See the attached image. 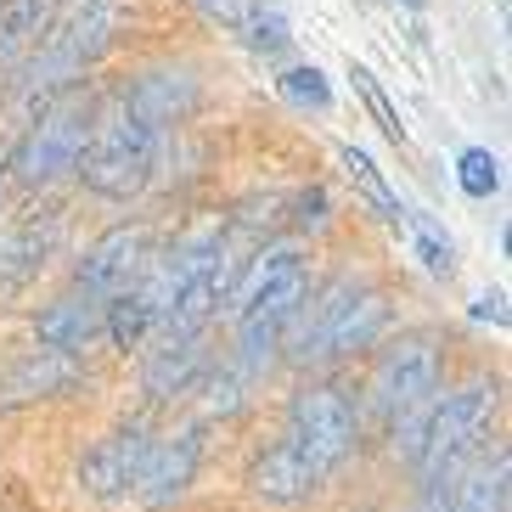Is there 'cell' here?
Segmentation results:
<instances>
[{"instance_id": "10", "label": "cell", "mask_w": 512, "mask_h": 512, "mask_svg": "<svg viewBox=\"0 0 512 512\" xmlns=\"http://www.w3.org/2000/svg\"><path fill=\"white\" fill-rule=\"evenodd\" d=\"M197 462H203V439H197V428H186L181 439H164V445H152L147 456V473H141V496L152 501V507H169V501L186 496V484L197 479Z\"/></svg>"}, {"instance_id": "11", "label": "cell", "mask_w": 512, "mask_h": 512, "mask_svg": "<svg viewBox=\"0 0 512 512\" xmlns=\"http://www.w3.org/2000/svg\"><path fill=\"white\" fill-rule=\"evenodd\" d=\"M321 484H327V473H321V467L310 462L293 439L271 445V451L254 462V490L265 501H304V496H316Z\"/></svg>"}, {"instance_id": "7", "label": "cell", "mask_w": 512, "mask_h": 512, "mask_svg": "<svg viewBox=\"0 0 512 512\" xmlns=\"http://www.w3.org/2000/svg\"><path fill=\"white\" fill-rule=\"evenodd\" d=\"M434 389H439V349H434V338H428V332H406L400 344L383 349L377 377H372L377 411L406 417V411H417Z\"/></svg>"}, {"instance_id": "27", "label": "cell", "mask_w": 512, "mask_h": 512, "mask_svg": "<svg viewBox=\"0 0 512 512\" xmlns=\"http://www.w3.org/2000/svg\"><path fill=\"white\" fill-rule=\"evenodd\" d=\"M417 512H456V479H428Z\"/></svg>"}, {"instance_id": "16", "label": "cell", "mask_w": 512, "mask_h": 512, "mask_svg": "<svg viewBox=\"0 0 512 512\" xmlns=\"http://www.w3.org/2000/svg\"><path fill=\"white\" fill-rule=\"evenodd\" d=\"M203 372H209V355H203V344L152 349V361H147V394H152V400H175V394H186Z\"/></svg>"}, {"instance_id": "17", "label": "cell", "mask_w": 512, "mask_h": 512, "mask_svg": "<svg viewBox=\"0 0 512 512\" xmlns=\"http://www.w3.org/2000/svg\"><path fill=\"white\" fill-rule=\"evenodd\" d=\"M338 164H344V169H349V181H355V186L366 192V203H372V209H383V220H406V209H400V197L389 192V181L377 175V164L366 158L361 147H338Z\"/></svg>"}, {"instance_id": "24", "label": "cell", "mask_w": 512, "mask_h": 512, "mask_svg": "<svg viewBox=\"0 0 512 512\" xmlns=\"http://www.w3.org/2000/svg\"><path fill=\"white\" fill-rule=\"evenodd\" d=\"M242 29H248V46L254 51H282L287 40H293V23H287L282 6H248Z\"/></svg>"}, {"instance_id": "18", "label": "cell", "mask_w": 512, "mask_h": 512, "mask_svg": "<svg viewBox=\"0 0 512 512\" xmlns=\"http://www.w3.org/2000/svg\"><path fill=\"white\" fill-rule=\"evenodd\" d=\"M102 310H107V321H102V327H107V338H113L119 349H141V338L152 332L147 304H141L136 293H119V299H107Z\"/></svg>"}, {"instance_id": "15", "label": "cell", "mask_w": 512, "mask_h": 512, "mask_svg": "<svg viewBox=\"0 0 512 512\" xmlns=\"http://www.w3.org/2000/svg\"><path fill=\"white\" fill-rule=\"evenodd\" d=\"M79 377V355H57V349H34L12 366L6 377V400H40V394H57Z\"/></svg>"}, {"instance_id": "9", "label": "cell", "mask_w": 512, "mask_h": 512, "mask_svg": "<svg viewBox=\"0 0 512 512\" xmlns=\"http://www.w3.org/2000/svg\"><path fill=\"white\" fill-rule=\"evenodd\" d=\"M158 439H147L141 428H124V434H107L85 462H79V484L91 490L96 501H113L124 490H136L141 473H147V456Z\"/></svg>"}, {"instance_id": "3", "label": "cell", "mask_w": 512, "mask_h": 512, "mask_svg": "<svg viewBox=\"0 0 512 512\" xmlns=\"http://www.w3.org/2000/svg\"><path fill=\"white\" fill-rule=\"evenodd\" d=\"M85 141H91V102H85V96H62V102H51L46 113L29 124V136L12 147L6 169H12L23 186H51V181H62V175L79 169Z\"/></svg>"}, {"instance_id": "30", "label": "cell", "mask_w": 512, "mask_h": 512, "mask_svg": "<svg viewBox=\"0 0 512 512\" xmlns=\"http://www.w3.org/2000/svg\"><path fill=\"white\" fill-rule=\"evenodd\" d=\"M0 181H6V152H0Z\"/></svg>"}, {"instance_id": "4", "label": "cell", "mask_w": 512, "mask_h": 512, "mask_svg": "<svg viewBox=\"0 0 512 512\" xmlns=\"http://www.w3.org/2000/svg\"><path fill=\"white\" fill-rule=\"evenodd\" d=\"M496 406V383H467V389L445 394L428 417L417 422V467L422 479H456V462L473 445L479 422Z\"/></svg>"}, {"instance_id": "22", "label": "cell", "mask_w": 512, "mask_h": 512, "mask_svg": "<svg viewBox=\"0 0 512 512\" xmlns=\"http://www.w3.org/2000/svg\"><path fill=\"white\" fill-rule=\"evenodd\" d=\"M456 186H462L467 197L501 192V158L490 147H467L462 158H456Z\"/></svg>"}, {"instance_id": "1", "label": "cell", "mask_w": 512, "mask_h": 512, "mask_svg": "<svg viewBox=\"0 0 512 512\" xmlns=\"http://www.w3.org/2000/svg\"><path fill=\"white\" fill-rule=\"evenodd\" d=\"M152 164H158V130L141 124L124 102H113L102 119H91V141H85L79 175H85V186L96 197L130 203L152 181Z\"/></svg>"}, {"instance_id": "12", "label": "cell", "mask_w": 512, "mask_h": 512, "mask_svg": "<svg viewBox=\"0 0 512 512\" xmlns=\"http://www.w3.org/2000/svg\"><path fill=\"white\" fill-rule=\"evenodd\" d=\"M40 349H57V355H79V349L91 344L96 332H102V304L91 299V293H68V299H57L40 316Z\"/></svg>"}, {"instance_id": "14", "label": "cell", "mask_w": 512, "mask_h": 512, "mask_svg": "<svg viewBox=\"0 0 512 512\" xmlns=\"http://www.w3.org/2000/svg\"><path fill=\"white\" fill-rule=\"evenodd\" d=\"M57 12H62V0H0V68L29 57L46 40Z\"/></svg>"}, {"instance_id": "29", "label": "cell", "mask_w": 512, "mask_h": 512, "mask_svg": "<svg viewBox=\"0 0 512 512\" xmlns=\"http://www.w3.org/2000/svg\"><path fill=\"white\" fill-rule=\"evenodd\" d=\"M473 316H479V321H496V327H507V310H501V293H479V299H473Z\"/></svg>"}, {"instance_id": "8", "label": "cell", "mask_w": 512, "mask_h": 512, "mask_svg": "<svg viewBox=\"0 0 512 512\" xmlns=\"http://www.w3.org/2000/svg\"><path fill=\"white\" fill-rule=\"evenodd\" d=\"M141 271H147V231L113 226L107 237L91 242V254L79 259V293H91V299H119V293L136 287Z\"/></svg>"}, {"instance_id": "28", "label": "cell", "mask_w": 512, "mask_h": 512, "mask_svg": "<svg viewBox=\"0 0 512 512\" xmlns=\"http://www.w3.org/2000/svg\"><path fill=\"white\" fill-rule=\"evenodd\" d=\"M321 220H327V192L310 186V192L299 197V226H321Z\"/></svg>"}, {"instance_id": "21", "label": "cell", "mask_w": 512, "mask_h": 512, "mask_svg": "<svg viewBox=\"0 0 512 512\" xmlns=\"http://www.w3.org/2000/svg\"><path fill=\"white\" fill-rule=\"evenodd\" d=\"M299 265H304V259H299V248H287V242H282V248H265V254H259L254 265H248V276H242V282L231 287V299H237V304H242V299H254L259 287H271L276 276L299 271Z\"/></svg>"}, {"instance_id": "23", "label": "cell", "mask_w": 512, "mask_h": 512, "mask_svg": "<svg viewBox=\"0 0 512 512\" xmlns=\"http://www.w3.org/2000/svg\"><path fill=\"white\" fill-rule=\"evenodd\" d=\"M406 226H411V242H417V259L428 265L434 276H445L456 265V248H451V237L428 220V214H406Z\"/></svg>"}, {"instance_id": "13", "label": "cell", "mask_w": 512, "mask_h": 512, "mask_svg": "<svg viewBox=\"0 0 512 512\" xmlns=\"http://www.w3.org/2000/svg\"><path fill=\"white\" fill-rule=\"evenodd\" d=\"M192 96H197L192 74H147V79H136V85H130L119 102L130 107L141 124H152V130L164 136V124L181 119L186 107H192Z\"/></svg>"}, {"instance_id": "5", "label": "cell", "mask_w": 512, "mask_h": 512, "mask_svg": "<svg viewBox=\"0 0 512 512\" xmlns=\"http://www.w3.org/2000/svg\"><path fill=\"white\" fill-rule=\"evenodd\" d=\"M304 299H310V276H304V265H299V271L276 276L271 287H259L254 299L237 304V361H242L248 377H259L265 366L276 361L282 332L299 321Z\"/></svg>"}, {"instance_id": "19", "label": "cell", "mask_w": 512, "mask_h": 512, "mask_svg": "<svg viewBox=\"0 0 512 512\" xmlns=\"http://www.w3.org/2000/svg\"><path fill=\"white\" fill-rule=\"evenodd\" d=\"M507 501V462L479 467L467 484H456V512H501Z\"/></svg>"}, {"instance_id": "31", "label": "cell", "mask_w": 512, "mask_h": 512, "mask_svg": "<svg viewBox=\"0 0 512 512\" xmlns=\"http://www.w3.org/2000/svg\"><path fill=\"white\" fill-rule=\"evenodd\" d=\"M406 6H417V0H406Z\"/></svg>"}, {"instance_id": "2", "label": "cell", "mask_w": 512, "mask_h": 512, "mask_svg": "<svg viewBox=\"0 0 512 512\" xmlns=\"http://www.w3.org/2000/svg\"><path fill=\"white\" fill-rule=\"evenodd\" d=\"M107 40H113V0H68V12L51 17L46 40L29 62V91L74 85L107 51Z\"/></svg>"}, {"instance_id": "25", "label": "cell", "mask_w": 512, "mask_h": 512, "mask_svg": "<svg viewBox=\"0 0 512 512\" xmlns=\"http://www.w3.org/2000/svg\"><path fill=\"white\" fill-rule=\"evenodd\" d=\"M349 79H355V91L366 96V107H372V119L383 124V136H389V141H406V124H400V113L389 107V96L377 91V79L366 74V68H349Z\"/></svg>"}, {"instance_id": "20", "label": "cell", "mask_w": 512, "mask_h": 512, "mask_svg": "<svg viewBox=\"0 0 512 512\" xmlns=\"http://www.w3.org/2000/svg\"><path fill=\"white\" fill-rule=\"evenodd\" d=\"M276 91H282L287 107H316V113H327V107H332V85H327V74H321L316 62L287 68V74L276 79Z\"/></svg>"}, {"instance_id": "26", "label": "cell", "mask_w": 512, "mask_h": 512, "mask_svg": "<svg viewBox=\"0 0 512 512\" xmlns=\"http://www.w3.org/2000/svg\"><path fill=\"white\" fill-rule=\"evenodd\" d=\"M237 406H242V377L237 372H214L209 377V417L214 411L226 417V411H237Z\"/></svg>"}, {"instance_id": "6", "label": "cell", "mask_w": 512, "mask_h": 512, "mask_svg": "<svg viewBox=\"0 0 512 512\" xmlns=\"http://www.w3.org/2000/svg\"><path fill=\"white\" fill-rule=\"evenodd\" d=\"M287 439L321 473H332V467L355 451V411H349V400L332 383H310V389L293 394V428H287Z\"/></svg>"}]
</instances>
